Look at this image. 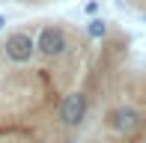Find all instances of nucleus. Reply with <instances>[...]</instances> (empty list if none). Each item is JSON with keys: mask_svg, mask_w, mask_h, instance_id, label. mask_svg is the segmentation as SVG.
Returning a JSON list of instances; mask_svg holds the SVG:
<instances>
[{"mask_svg": "<svg viewBox=\"0 0 146 143\" xmlns=\"http://www.w3.org/2000/svg\"><path fill=\"white\" fill-rule=\"evenodd\" d=\"M78 143H146V66L125 63L108 81Z\"/></svg>", "mask_w": 146, "mask_h": 143, "instance_id": "obj_1", "label": "nucleus"}, {"mask_svg": "<svg viewBox=\"0 0 146 143\" xmlns=\"http://www.w3.org/2000/svg\"><path fill=\"white\" fill-rule=\"evenodd\" d=\"M75 48L78 45L72 42L69 27H63V24H45V27H39L36 51H39L42 60H63V57H69Z\"/></svg>", "mask_w": 146, "mask_h": 143, "instance_id": "obj_2", "label": "nucleus"}, {"mask_svg": "<svg viewBox=\"0 0 146 143\" xmlns=\"http://www.w3.org/2000/svg\"><path fill=\"white\" fill-rule=\"evenodd\" d=\"M3 57L9 66H30L39 57L36 51V36H30L27 30H15V33L6 36L3 42Z\"/></svg>", "mask_w": 146, "mask_h": 143, "instance_id": "obj_3", "label": "nucleus"}, {"mask_svg": "<svg viewBox=\"0 0 146 143\" xmlns=\"http://www.w3.org/2000/svg\"><path fill=\"white\" fill-rule=\"evenodd\" d=\"M128 3H131V6H134V9H140V12H143V15H146V0H128Z\"/></svg>", "mask_w": 146, "mask_h": 143, "instance_id": "obj_4", "label": "nucleus"}, {"mask_svg": "<svg viewBox=\"0 0 146 143\" xmlns=\"http://www.w3.org/2000/svg\"><path fill=\"white\" fill-rule=\"evenodd\" d=\"M3 27H6V18H3V15H0V30H3Z\"/></svg>", "mask_w": 146, "mask_h": 143, "instance_id": "obj_5", "label": "nucleus"}]
</instances>
